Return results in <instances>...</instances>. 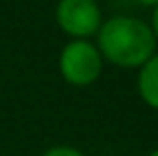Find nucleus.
I'll return each instance as SVG.
<instances>
[{"label": "nucleus", "instance_id": "1", "mask_svg": "<svg viewBox=\"0 0 158 156\" xmlns=\"http://www.w3.org/2000/svg\"><path fill=\"white\" fill-rule=\"evenodd\" d=\"M94 46L103 60L122 69H140L156 53V39L149 23L124 14L101 21Z\"/></svg>", "mask_w": 158, "mask_h": 156}, {"label": "nucleus", "instance_id": "2", "mask_svg": "<svg viewBox=\"0 0 158 156\" xmlns=\"http://www.w3.org/2000/svg\"><path fill=\"white\" fill-rule=\"evenodd\" d=\"M57 67L69 85L87 87L99 80L103 71V57L89 39H71L60 53Z\"/></svg>", "mask_w": 158, "mask_h": 156}, {"label": "nucleus", "instance_id": "3", "mask_svg": "<svg viewBox=\"0 0 158 156\" xmlns=\"http://www.w3.org/2000/svg\"><path fill=\"white\" fill-rule=\"evenodd\" d=\"M55 21L71 39H89L101 28V9L96 0H60Z\"/></svg>", "mask_w": 158, "mask_h": 156}, {"label": "nucleus", "instance_id": "4", "mask_svg": "<svg viewBox=\"0 0 158 156\" xmlns=\"http://www.w3.org/2000/svg\"><path fill=\"white\" fill-rule=\"evenodd\" d=\"M138 92L149 108L158 110V51L138 71Z\"/></svg>", "mask_w": 158, "mask_h": 156}, {"label": "nucleus", "instance_id": "5", "mask_svg": "<svg viewBox=\"0 0 158 156\" xmlns=\"http://www.w3.org/2000/svg\"><path fill=\"white\" fill-rule=\"evenodd\" d=\"M41 156H85V154L76 147H69V145H55V147L46 149Z\"/></svg>", "mask_w": 158, "mask_h": 156}, {"label": "nucleus", "instance_id": "6", "mask_svg": "<svg viewBox=\"0 0 158 156\" xmlns=\"http://www.w3.org/2000/svg\"><path fill=\"white\" fill-rule=\"evenodd\" d=\"M149 28H151V32H154V39L158 41V5L154 7V14H151V25H149Z\"/></svg>", "mask_w": 158, "mask_h": 156}, {"label": "nucleus", "instance_id": "7", "mask_svg": "<svg viewBox=\"0 0 158 156\" xmlns=\"http://www.w3.org/2000/svg\"><path fill=\"white\" fill-rule=\"evenodd\" d=\"M138 5H144V7H156L158 5V0H135Z\"/></svg>", "mask_w": 158, "mask_h": 156}, {"label": "nucleus", "instance_id": "8", "mask_svg": "<svg viewBox=\"0 0 158 156\" xmlns=\"http://www.w3.org/2000/svg\"><path fill=\"white\" fill-rule=\"evenodd\" d=\"M149 156H158V147H156V149H154V152H151Z\"/></svg>", "mask_w": 158, "mask_h": 156}]
</instances>
